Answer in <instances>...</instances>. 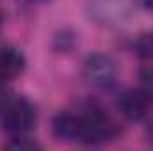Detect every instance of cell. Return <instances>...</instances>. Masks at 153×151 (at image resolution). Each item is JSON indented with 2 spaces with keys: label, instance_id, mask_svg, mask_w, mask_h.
<instances>
[{
  "label": "cell",
  "instance_id": "6da1fadb",
  "mask_svg": "<svg viewBox=\"0 0 153 151\" xmlns=\"http://www.w3.org/2000/svg\"><path fill=\"white\" fill-rule=\"evenodd\" d=\"M78 114L82 117L80 144L102 146L116 141L121 135V126L112 119V115L103 109V105L94 98H85L78 105Z\"/></svg>",
  "mask_w": 153,
  "mask_h": 151
},
{
  "label": "cell",
  "instance_id": "7a4b0ae2",
  "mask_svg": "<svg viewBox=\"0 0 153 151\" xmlns=\"http://www.w3.org/2000/svg\"><path fill=\"white\" fill-rule=\"evenodd\" d=\"M119 64L112 55L103 52L89 53L82 62V75L85 82L102 91V93H116L119 87Z\"/></svg>",
  "mask_w": 153,
  "mask_h": 151
},
{
  "label": "cell",
  "instance_id": "3957f363",
  "mask_svg": "<svg viewBox=\"0 0 153 151\" xmlns=\"http://www.w3.org/2000/svg\"><path fill=\"white\" fill-rule=\"evenodd\" d=\"M38 123V110L36 105L23 98L14 96L5 112L0 115V126L4 133L9 137H20V135H30V132L36 128Z\"/></svg>",
  "mask_w": 153,
  "mask_h": 151
},
{
  "label": "cell",
  "instance_id": "277c9868",
  "mask_svg": "<svg viewBox=\"0 0 153 151\" xmlns=\"http://www.w3.org/2000/svg\"><path fill=\"white\" fill-rule=\"evenodd\" d=\"M114 94H116L114 98L116 109L125 119L135 123V121H143V119L148 117V114L152 110L153 100L148 98L139 87L137 89L116 91Z\"/></svg>",
  "mask_w": 153,
  "mask_h": 151
},
{
  "label": "cell",
  "instance_id": "5b68a950",
  "mask_svg": "<svg viewBox=\"0 0 153 151\" xmlns=\"http://www.w3.org/2000/svg\"><path fill=\"white\" fill-rule=\"evenodd\" d=\"M52 135L59 142H78L82 133V117L78 110H61L52 117Z\"/></svg>",
  "mask_w": 153,
  "mask_h": 151
},
{
  "label": "cell",
  "instance_id": "8992f818",
  "mask_svg": "<svg viewBox=\"0 0 153 151\" xmlns=\"http://www.w3.org/2000/svg\"><path fill=\"white\" fill-rule=\"evenodd\" d=\"M27 68V59L22 50L14 46L0 48V80L11 82L20 76Z\"/></svg>",
  "mask_w": 153,
  "mask_h": 151
},
{
  "label": "cell",
  "instance_id": "52a82bcc",
  "mask_svg": "<svg viewBox=\"0 0 153 151\" xmlns=\"http://www.w3.org/2000/svg\"><path fill=\"white\" fill-rule=\"evenodd\" d=\"M76 43H78V34L73 29L64 27V29H59L53 34V38H52V48L57 53H70V52H73Z\"/></svg>",
  "mask_w": 153,
  "mask_h": 151
},
{
  "label": "cell",
  "instance_id": "ba28073f",
  "mask_svg": "<svg viewBox=\"0 0 153 151\" xmlns=\"http://www.w3.org/2000/svg\"><path fill=\"white\" fill-rule=\"evenodd\" d=\"M135 53L139 59L143 61H152L153 59V32H144L141 36H137L134 43Z\"/></svg>",
  "mask_w": 153,
  "mask_h": 151
},
{
  "label": "cell",
  "instance_id": "9c48e42d",
  "mask_svg": "<svg viewBox=\"0 0 153 151\" xmlns=\"http://www.w3.org/2000/svg\"><path fill=\"white\" fill-rule=\"evenodd\" d=\"M9 150H41V144L34 141L30 135H20V137H9V141L4 144Z\"/></svg>",
  "mask_w": 153,
  "mask_h": 151
},
{
  "label": "cell",
  "instance_id": "30bf717a",
  "mask_svg": "<svg viewBox=\"0 0 153 151\" xmlns=\"http://www.w3.org/2000/svg\"><path fill=\"white\" fill-rule=\"evenodd\" d=\"M139 78V89L153 100V66H143L137 73Z\"/></svg>",
  "mask_w": 153,
  "mask_h": 151
},
{
  "label": "cell",
  "instance_id": "8fae6325",
  "mask_svg": "<svg viewBox=\"0 0 153 151\" xmlns=\"http://www.w3.org/2000/svg\"><path fill=\"white\" fill-rule=\"evenodd\" d=\"M13 91L9 87V82L0 80V115L5 112V109L9 107V103L13 101Z\"/></svg>",
  "mask_w": 153,
  "mask_h": 151
},
{
  "label": "cell",
  "instance_id": "7c38bea8",
  "mask_svg": "<svg viewBox=\"0 0 153 151\" xmlns=\"http://www.w3.org/2000/svg\"><path fill=\"white\" fill-rule=\"evenodd\" d=\"M144 141H146L148 146L153 148V119H150L144 126Z\"/></svg>",
  "mask_w": 153,
  "mask_h": 151
},
{
  "label": "cell",
  "instance_id": "4fadbf2b",
  "mask_svg": "<svg viewBox=\"0 0 153 151\" xmlns=\"http://www.w3.org/2000/svg\"><path fill=\"white\" fill-rule=\"evenodd\" d=\"M141 4L146 11H153V0H141Z\"/></svg>",
  "mask_w": 153,
  "mask_h": 151
},
{
  "label": "cell",
  "instance_id": "5bb4252c",
  "mask_svg": "<svg viewBox=\"0 0 153 151\" xmlns=\"http://www.w3.org/2000/svg\"><path fill=\"white\" fill-rule=\"evenodd\" d=\"M25 2H29V4H38V2H46V0H25Z\"/></svg>",
  "mask_w": 153,
  "mask_h": 151
}]
</instances>
